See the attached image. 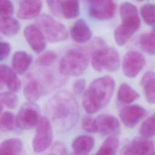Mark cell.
<instances>
[{
  "mask_svg": "<svg viewBox=\"0 0 155 155\" xmlns=\"http://www.w3.org/2000/svg\"><path fill=\"white\" fill-rule=\"evenodd\" d=\"M47 111L54 125L59 130L71 129L79 118V110L74 97L68 91H61L49 101Z\"/></svg>",
  "mask_w": 155,
  "mask_h": 155,
  "instance_id": "6da1fadb",
  "label": "cell"
},
{
  "mask_svg": "<svg viewBox=\"0 0 155 155\" xmlns=\"http://www.w3.org/2000/svg\"><path fill=\"white\" fill-rule=\"evenodd\" d=\"M114 81L105 76L94 79L84 94L82 105L86 112L93 114L106 106L114 90Z\"/></svg>",
  "mask_w": 155,
  "mask_h": 155,
  "instance_id": "7a4b0ae2",
  "label": "cell"
},
{
  "mask_svg": "<svg viewBox=\"0 0 155 155\" xmlns=\"http://www.w3.org/2000/svg\"><path fill=\"white\" fill-rule=\"evenodd\" d=\"M88 59L83 52L78 50H70L62 58L59 70L61 74L77 76L82 74L87 69Z\"/></svg>",
  "mask_w": 155,
  "mask_h": 155,
  "instance_id": "3957f363",
  "label": "cell"
},
{
  "mask_svg": "<svg viewBox=\"0 0 155 155\" xmlns=\"http://www.w3.org/2000/svg\"><path fill=\"white\" fill-rule=\"evenodd\" d=\"M36 24L50 42H61L68 38V33L65 25L49 15L40 16Z\"/></svg>",
  "mask_w": 155,
  "mask_h": 155,
  "instance_id": "277c9868",
  "label": "cell"
},
{
  "mask_svg": "<svg viewBox=\"0 0 155 155\" xmlns=\"http://www.w3.org/2000/svg\"><path fill=\"white\" fill-rule=\"evenodd\" d=\"M91 64L97 71H117L120 65L119 55L117 50L112 48H102L93 53Z\"/></svg>",
  "mask_w": 155,
  "mask_h": 155,
  "instance_id": "5b68a950",
  "label": "cell"
},
{
  "mask_svg": "<svg viewBox=\"0 0 155 155\" xmlns=\"http://www.w3.org/2000/svg\"><path fill=\"white\" fill-rule=\"evenodd\" d=\"M121 19V24L115 29L114 32L115 42L119 46L125 45L139 29L140 25V19L138 15L128 16Z\"/></svg>",
  "mask_w": 155,
  "mask_h": 155,
  "instance_id": "8992f818",
  "label": "cell"
},
{
  "mask_svg": "<svg viewBox=\"0 0 155 155\" xmlns=\"http://www.w3.org/2000/svg\"><path fill=\"white\" fill-rule=\"evenodd\" d=\"M53 134L49 119L42 117L38 124L36 133L33 140V148L36 153H41L47 150L52 141Z\"/></svg>",
  "mask_w": 155,
  "mask_h": 155,
  "instance_id": "52a82bcc",
  "label": "cell"
},
{
  "mask_svg": "<svg viewBox=\"0 0 155 155\" xmlns=\"http://www.w3.org/2000/svg\"><path fill=\"white\" fill-rule=\"evenodd\" d=\"M90 16L97 20L112 18L116 11L114 0H87Z\"/></svg>",
  "mask_w": 155,
  "mask_h": 155,
  "instance_id": "ba28073f",
  "label": "cell"
},
{
  "mask_svg": "<svg viewBox=\"0 0 155 155\" xmlns=\"http://www.w3.org/2000/svg\"><path fill=\"white\" fill-rule=\"evenodd\" d=\"M39 111L38 107L29 102L24 104L16 116V124L22 130H29L39 123Z\"/></svg>",
  "mask_w": 155,
  "mask_h": 155,
  "instance_id": "9c48e42d",
  "label": "cell"
},
{
  "mask_svg": "<svg viewBox=\"0 0 155 155\" xmlns=\"http://www.w3.org/2000/svg\"><path fill=\"white\" fill-rule=\"evenodd\" d=\"M146 64L144 56L136 51H129L124 56L122 61L124 74L129 78L136 77L143 69Z\"/></svg>",
  "mask_w": 155,
  "mask_h": 155,
  "instance_id": "30bf717a",
  "label": "cell"
},
{
  "mask_svg": "<svg viewBox=\"0 0 155 155\" xmlns=\"http://www.w3.org/2000/svg\"><path fill=\"white\" fill-rule=\"evenodd\" d=\"M122 155H155V147L147 138L136 137L124 148Z\"/></svg>",
  "mask_w": 155,
  "mask_h": 155,
  "instance_id": "8fae6325",
  "label": "cell"
},
{
  "mask_svg": "<svg viewBox=\"0 0 155 155\" xmlns=\"http://www.w3.org/2000/svg\"><path fill=\"white\" fill-rule=\"evenodd\" d=\"M24 37L31 48L36 53L43 51L46 47L45 36L39 28L35 25H29L24 30Z\"/></svg>",
  "mask_w": 155,
  "mask_h": 155,
  "instance_id": "7c38bea8",
  "label": "cell"
},
{
  "mask_svg": "<svg viewBox=\"0 0 155 155\" xmlns=\"http://www.w3.org/2000/svg\"><path fill=\"white\" fill-rule=\"evenodd\" d=\"M145 109L137 105H130L123 107L119 116L123 124L130 128L134 127L145 115Z\"/></svg>",
  "mask_w": 155,
  "mask_h": 155,
  "instance_id": "4fadbf2b",
  "label": "cell"
},
{
  "mask_svg": "<svg viewBox=\"0 0 155 155\" xmlns=\"http://www.w3.org/2000/svg\"><path fill=\"white\" fill-rule=\"evenodd\" d=\"M97 132L102 135L113 136L120 133V123L117 118L110 114H102L96 119Z\"/></svg>",
  "mask_w": 155,
  "mask_h": 155,
  "instance_id": "5bb4252c",
  "label": "cell"
},
{
  "mask_svg": "<svg viewBox=\"0 0 155 155\" xmlns=\"http://www.w3.org/2000/svg\"><path fill=\"white\" fill-rule=\"evenodd\" d=\"M41 0H22L17 12V16L22 20L31 19L37 17L42 8Z\"/></svg>",
  "mask_w": 155,
  "mask_h": 155,
  "instance_id": "9a60e30c",
  "label": "cell"
},
{
  "mask_svg": "<svg viewBox=\"0 0 155 155\" xmlns=\"http://www.w3.org/2000/svg\"><path fill=\"white\" fill-rule=\"evenodd\" d=\"M0 81L1 86L6 84L11 91H18L21 88V81L16 75L15 71L7 65L0 66Z\"/></svg>",
  "mask_w": 155,
  "mask_h": 155,
  "instance_id": "2e32d148",
  "label": "cell"
},
{
  "mask_svg": "<svg viewBox=\"0 0 155 155\" xmlns=\"http://www.w3.org/2000/svg\"><path fill=\"white\" fill-rule=\"evenodd\" d=\"M70 32L73 40L79 44L88 42L92 36V32L89 26L83 19H79L76 21Z\"/></svg>",
  "mask_w": 155,
  "mask_h": 155,
  "instance_id": "e0dca14e",
  "label": "cell"
},
{
  "mask_svg": "<svg viewBox=\"0 0 155 155\" xmlns=\"http://www.w3.org/2000/svg\"><path fill=\"white\" fill-rule=\"evenodd\" d=\"M42 93V87L39 82L30 76L24 87V95L30 102L37 101Z\"/></svg>",
  "mask_w": 155,
  "mask_h": 155,
  "instance_id": "ac0fdd59",
  "label": "cell"
},
{
  "mask_svg": "<svg viewBox=\"0 0 155 155\" xmlns=\"http://www.w3.org/2000/svg\"><path fill=\"white\" fill-rule=\"evenodd\" d=\"M141 84L147 101L151 104H155V73L147 71L142 79Z\"/></svg>",
  "mask_w": 155,
  "mask_h": 155,
  "instance_id": "d6986e66",
  "label": "cell"
},
{
  "mask_svg": "<svg viewBox=\"0 0 155 155\" xmlns=\"http://www.w3.org/2000/svg\"><path fill=\"white\" fill-rule=\"evenodd\" d=\"M31 62L30 56L24 51H16L13 56L12 64L14 70L19 74L24 73Z\"/></svg>",
  "mask_w": 155,
  "mask_h": 155,
  "instance_id": "ffe728a7",
  "label": "cell"
},
{
  "mask_svg": "<svg viewBox=\"0 0 155 155\" xmlns=\"http://www.w3.org/2000/svg\"><path fill=\"white\" fill-rule=\"evenodd\" d=\"M94 145L93 137L87 135H81L76 137L72 142L71 147L76 153L85 154L90 152Z\"/></svg>",
  "mask_w": 155,
  "mask_h": 155,
  "instance_id": "44dd1931",
  "label": "cell"
},
{
  "mask_svg": "<svg viewBox=\"0 0 155 155\" xmlns=\"http://www.w3.org/2000/svg\"><path fill=\"white\" fill-rule=\"evenodd\" d=\"M22 148V142L17 138L8 139L1 144L0 155H19Z\"/></svg>",
  "mask_w": 155,
  "mask_h": 155,
  "instance_id": "7402d4cb",
  "label": "cell"
},
{
  "mask_svg": "<svg viewBox=\"0 0 155 155\" xmlns=\"http://www.w3.org/2000/svg\"><path fill=\"white\" fill-rule=\"evenodd\" d=\"M20 25L18 21L15 18L8 17L0 20V30L5 36L11 37L15 35L19 30Z\"/></svg>",
  "mask_w": 155,
  "mask_h": 155,
  "instance_id": "603a6c76",
  "label": "cell"
},
{
  "mask_svg": "<svg viewBox=\"0 0 155 155\" xmlns=\"http://www.w3.org/2000/svg\"><path fill=\"white\" fill-rule=\"evenodd\" d=\"M118 99L124 103H131L139 97V94L128 84H122L117 93Z\"/></svg>",
  "mask_w": 155,
  "mask_h": 155,
  "instance_id": "cb8c5ba5",
  "label": "cell"
},
{
  "mask_svg": "<svg viewBox=\"0 0 155 155\" xmlns=\"http://www.w3.org/2000/svg\"><path fill=\"white\" fill-rule=\"evenodd\" d=\"M62 15L67 19H73L79 14V0H62Z\"/></svg>",
  "mask_w": 155,
  "mask_h": 155,
  "instance_id": "d4e9b609",
  "label": "cell"
},
{
  "mask_svg": "<svg viewBox=\"0 0 155 155\" xmlns=\"http://www.w3.org/2000/svg\"><path fill=\"white\" fill-rule=\"evenodd\" d=\"M140 48L145 53L154 55L155 54V33H146L142 34L139 39Z\"/></svg>",
  "mask_w": 155,
  "mask_h": 155,
  "instance_id": "484cf974",
  "label": "cell"
},
{
  "mask_svg": "<svg viewBox=\"0 0 155 155\" xmlns=\"http://www.w3.org/2000/svg\"><path fill=\"white\" fill-rule=\"evenodd\" d=\"M119 147V140L114 136H110L105 139L101 146L97 155H116Z\"/></svg>",
  "mask_w": 155,
  "mask_h": 155,
  "instance_id": "4316f807",
  "label": "cell"
},
{
  "mask_svg": "<svg viewBox=\"0 0 155 155\" xmlns=\"http://www.w3.org/2000/svg\"><path fill=\"white\" fill-rule=\"evenodd\" d=\"M16 124L15 115L10 111H4L0 117V128L1 131L8 132L12 131Z\"/></svg>",
  "mask_w": 155,
  "mask_h": 155,
  "instance_id": "83f0119b",
  "label": "cell"
},
{
  "mask_svg": "<svg viewBox=\"0 0 155 155\" xmlns=\"http://www.w3.org/2000/svg\"><path fill=\"white\" fill-rule=\"evenodd\" d=\"M139 132L141 136L145 138L155 136V113L148 117L142 124Z\"/></svg>",
  "mask_w": 155,
  "mask_h": 155,
  "instance_id": "f1b7e54d",
  "label": "cell"
},
{
  "mask_svg": "<svg viewBox=\"0 0 155 155\" xmlns=\"http://www.w3.org/2000/svg\"><path fill=\"white\" fill-rule=\"evenodd\" d=\"M140 15L145 21L148 25H151L155 22V5L153 4H147L142 6L140 8Z\"/></svg>",
  "mask_w": 155,
  "mask_h": 155,
  "instance_id": "f546056e",
  "label": "cell"
},
{
  "mask_svg": "<svg viewBox=\"0 0 155 155\" xmlns=\"http://www.w3.org/2000/svg\"><path fill=\"white\" fill-rule=\"evenodd\" d=\"M18 96L12 92H2L0 94L1 105H4L10 109L16 107L18 104Z\"/></svg>",
  "mask_w": 155,
  "mask_h": 155,
  "instance_id": "4dcf8cb0",
  "label": "cell"
},
{
  "mask_svg": "<svg viewBox=\"0 0 155 155\" xmlns=\"http://www.w3.org/2000/svg\"><path fill=\"white\" fill-rule=\"evenodd\" d=\"M57 58L56 53L53 51H47L42 54L37 59V62L40 65L48 66L53 64Z\"/></svg>",
  "mask_w": 155,
  "mask_h": 155,
  "instance_id": "1f68e13d",
  "label": "cell"
},
{
  "mask_svg": "<svg viewBox=\"0 0 155 155\" xmlns=\"http://www.w3.org/2000/svg\"><path fill=\"white\" fill-rule=\"evenodd\" d=\"M135 15H137V10L135 5L128 2L121 4L120 6V16L121 19Z\"/></svg>",
  "mask_w": 155,
  "mask_h": 155,
  "instance_id": "d6a6232c",
  "label": "cell"
},
{
  "mask_svg": "<svg viewBox=\"0 0 155 155\" xmlns=\"http://www.w3.org/2000/svg\"><path fill=\"white\" fill-rule=\"evenodd\" d=\"M13 5L10 0H0V18L10 17L13 13Z\"/></svg>",
  "mask_w": 155,
  "mask_h": 155,
  "instance_id": "836d02e7",
  "label": "cell"
},
{
  "mask_svg": "<svg viewBox=\"0 0 155 155\" xmlns=\"http://www.w3.org/2000/svg\"><path fill=\"white\" fill-rule=\"evenodd\" d=\"M82 128L88 133L97 132V128L96 125V119L91 117L86 116L83 118L82 120Z\"/></svg>",
  "mask_w": 155,
  "mask_h": 155,
  "instance_id": "e575fe53",
  "label": "cell"
},
{
  "mask_svg": "<svg viewBox=\"0 0 155 155\" xmlns=\"http://www.w3.org/2000/svg\"><path fill=\"white\" fill-rule=\"evenodd\" d=\"M62 0H45V2L51 12L56 16H61L62 15L61 4Z\"/></svg>",
  "mask_w": 155,
  "mask_h": 155,
  "instance_id": "d590c367",
  "label": "cell"
},
{
  "mask_svg": "<svg viewBox=\"0 0 155 155\" xmlns=\"http://www.w3.org/2000/svg\"><path fill=\"white\" fill-rule=\"evenodd\" d=\"M47 155H66L65 147L62 143H56Z\"/></svg>",
  "mask_w": 155,
  "mask_h": 155,
  "instance_id": "8d00e7d4",
  "label": "cell"
},
{
  "mask_svg": "<svg viewBox=\"0 0 155 155\" xmlns=\"http://www.w3.org/2000/svg\"><path fill=\"white\" fill-rule=\"evenodd\" d=\"M85 80L84 79H79L77 80L73 84V89L74 93L76 94H81L85 88Z\"/></svg>",
  "mask_w": 155,
  "mask_h": 155,
  "instance_id": "74e56055",
  "label": "cell"
},
{
  "mask_svg": "<svg viewBox=\"0 0 155 155\" xmlns=\"http://www.w3.org/2000/svg\"><path fill=\"white\" fill-rule=\"evenodd\" d=\"M10 52V45L7 42H1V56L0 60L2 61L6 59Z\"/></svg>",
  "mask_w": 155,
  "mask_h": 155,
  "instance_id": "f35d334b",
  "label": "cell"
},
{
  "mask_svg": "<svg viewBox=\"0 0 155 155\" xmlns=\"http://www.w3.org/2000/svg\"><path fill=\"white\" fill-rule=\"evenodd\" d=\"M72 155H85L84 154H79V153H75L74 154H72Z\"/></svg>",
  "mask_w": 155,
  "mask_h": 155,
  "instance_id": "ab89813d",
  "label": "cell"
},
{
  "mask_svg": "<svg viewBox=\"0 0 155 155\" xmlns=\"http://www.w3.org/2000/svg\"><path fill=\"white\" fill-rule=\"evenodd\" d=\"M154 32L155 33V25H154Z\"/></svg>",
  "mask_w": 155,
  "mask_h": 155,
  "instance_id": "60d3db41",
  "label": "cell"
},
{
  "mask_svg": "<svg viewBox=\"0 0 155 155\" xmlns=\"http://www.w3.org/2000/svg\"><path fill=\"white\" fill-rule=\"evenodd\" d=\"M137 1H145V0H137Z\"/></svg>",
  "mask_w": 155,
  "mask_h": 155,
  "instance_id": "b9f144b4",
  "label": "cell"
},
{
  "mask_svg": "<svg viewBox=\"0 0 155 155\" xmlns=\"http://www.w3.org/2000/svg\"><path fill=\"white\" fill-rule=\"evenodd\" d=\"M95 155H97V154H95Z\"/></svg>",
  "mask_w": 155,
  "mask_h": 155,
  "instance_id": "7bdbcfd3",
  "label": "cell"
}]
</instances>
